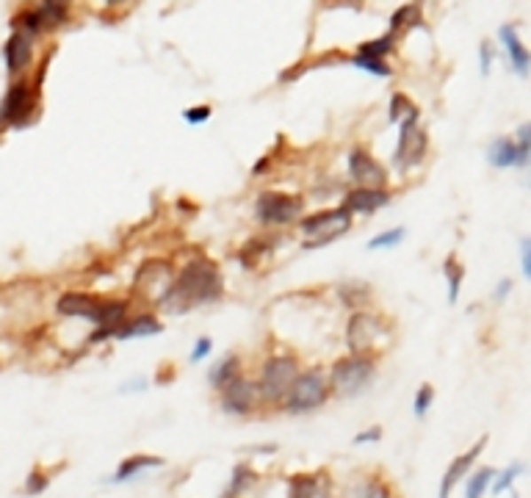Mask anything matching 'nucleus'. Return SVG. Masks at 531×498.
<instances>
[{
	"instance_id": "47",
	"label": "nucleus",
	"mask_w": 531,
	"mask_h": 498,
	"mask_svg": "<svg viewBox=\"0 0 531 498\" xmlns=\"http://www.w3.org/2000/svg\"><path fill=\"white\" fill-rule=\"evenodd\" d=\"M526 167H528V172H531V158H528V164H526Z\"/></svg>"
},
{
	"instance_id": "18",
	"label": "nucleus",
	"mask_w": 531,
	"mask_h": 498,
	"mask_svg": "<svg viewBox=\"0 0 531 498\" xmlns=\"http://www.w3.org/2000/svg\"><path fill=\"white\" fill-rule=\"evenodd\" d=\"M164 330V322L158 319L155 310H142L128 319L111 332V341H136V338H152Z\"/></svg>"
},
{
	"instance_id": "4",
	"label": "nucleus",
	"mask_w": 531,
	"mask_h": 498,
	"mask_svg": "<svg viewBox=\"0 0 531 498\" xmlns=\"http://www.w3.org/2000/svg\"><path fill=\"white\" fill-rule=\"evenodd\" d=\"M387 338H390V324L374 307L355 310V313H349V319H346L343 341H346L349 354H365V357L379 360Z\"/></svg>"
},
{
	"instance_id": "23",
	"label": "nucleus",
	"mask_w": 531,
	"mask_h": 498,
	"mask_svg": "<svg viewBox=\"0 0 531 498\" xmlns=\"http://www.w3.org/2000/svg\"><path fill=\"white\" fill-rule=\"evenodd\" d=\"M238 374H244V360H241V354H236V352H230V354H224V357H219L216 363L211 366V371H207V385L219 393L227 382H233Z\"/></svg>"
},
{
	"instance_id": "35",
	"label": "nucleus",
	"mask_w": 531,
	"mask_h": 498,
	"mask_svg": "<svg viewBox=\"0 0 531 498\" xmlns=\"http://www.w3.org/2000/svg\"><path fill=\"white\" fill-rule=\"evenodd\" d=\"M51 487V473L44 471V468H39V465H34L31 471H28V477H26V482H22V495H42L44 490Z\"/></svg>"
},
{
	"instance_id": "30",
	"label": "nucleus",
	"mask_w": 531,
	"mask_h": 498,
	"mask_svg": "<svg viewBox=\"0 0 531 498\" xmlns=\"http://www.w3.org/2000/svg\"><path fill=\"white\" fill-rule=\"evenodd\" d=\"M415 111H421V108L410 100V95L394 92V95H390V103H387V122L399 128L410 114H415Z\"/></svg>"
},
{
	"instance_id": "43",
	"label": "nucleus",
	"mask_w": 531,
	"mask_h": 498,
	"mask_svg": "<svg viewBox=\"0 0 531 498\" xmlns=\"http://www.w3.org/2000/svg\"><path fill=\"white\" fill-rule=\"evenodd\" d=\"M520 266L526 280H531V238H520Z\"/></svg>"
},
{
	"instance_id": "12",
	"label": "nucleus",
	"mask_w": 531,
	"mask_h": 498,
	"mask_svg": "<svg viewBox=\"0 0 531 498\" xmlns=\"http://www.w3.org/2000/svg\"><path fill=\"white\" fill-rule=\"evenodd\" d=\"M346 172H349L355 189H387V180H390L387 167L365 147L349 150V155H346Z\"/></svg>"
},
{
	"instance_id": "2",
	"label": "nucleus",
	"mask_w": 531,
	"mask_h": 498,
	"mask_svg": "<svg viewBox=\"0 0 531 498\" xmlns=\"http://www.w3.org/2000/svg\"><path fill=\"white\" fill-rule=\"evenodd\" d=\"M302 369H305L302 360H299V354H293V352L266 354L261 369H258V377H255L261 404L263 407H280Z\"/></svg>"
},
{
	"instance_id": "10",
	"label": "nucleus",
	"mask_w": 531,
	"mask_h": 498,
	"mask_svg": "<svg viewBox=\"0 0 531 498\" xmlns=\"http://www.w3.org/2000/svg\"><path fill=\"white\" fill-rule=\"evenodd\" d=\"M172 280H175L172 261H167V258H147L142 266L136 268L130 291H133V297H144L152 307H158V302L167 297Z\"/></svg>"
},
{
	"instance_id": "9",
	"label": "nucleus",
	"mask_w": 531,
	"mask_h": 498,
	"mask_svg": "<svg viewBox=\"0 0 531 498\" xmlns=\"http://www.w3.org/2000/svg\"><path fill=\"white\" fill-rule=\"evenodd\" d=\"M429 152V136L421 128V111L410 114L402 125H399V139H396V150H394V167L407 175L412 169H418L426 161Z\"/></svg>"
},
{
	"instance_id": "25",
	"label": "nucleus",
	"mask_w": 531,
	"mask_h": 498,
	"mask_svg": "<svg viewBox=\"0 0 531 498\" xmlns=\"http://www.w3.org/2000/svg\"><path fill=\"white\" fill-rule=\"evenodd\" d=\"M488 164L496 169H512L520 167V158H518V147L510 136H498V139L490 142L488 147Z\"/></svg>"
},
{
	"instance_id": "37",
	"label": "nucleus",
	"mask_w": 531,
	"mask_h": 498,
	"mask_svg": "<svg viewBox=\"0 0 531 498\" xmlns=\"http://www.w3.org/2000/svg\"><path fill=\"white\" fill-rule=\"evenodd\" d=\"M515 147H518V158H520V167L528 164L531 158V122H520L518 130H515Z\"/></svg>"
},
{
	"instance_id": "17",
	"label": "nucleus",
	"mask_w": 531,
	"mask_h": 498,
	"mask_svg": "<svg viewBox=\"0 0 531 498\" xmlns=\"http://www.w3.org/2000/svg\"><path fill=\"white\" fill-rule=\"evenodd\" d=\"M484 446H488V438H479L468 451H463V455L454 457V460L449 463V468H446V473H443V479H441V493H437V498H451V490L471 473V468H473L476 460L481 457Z\"/></svg>"
},
{
	"instance_id": "33",
	"label": "nucleus",
	"mask_w": 531,
	"mask_h": 498,
	"mask_svg": "<svg viewBox=\"0 0 531 498\" xmlns=\"http://www.w3.org/2000/svg\"><path fill=\"white\" fill-rule=\"evenodd\" d=\"M404 236H407V228H387V230L377 233L374 238H368L365 249H368V253H379V249H394V246H399V244L404 241Z\"/></svg>"
},
{
	"instance_id": "34",
	"label": "nucleus",
	"mask_w": 531,
	"mask_h": 498,
	"mask_svg": "<svg viewBox=\"0 0 531 498\" xmlns=\"http://www.w3.org/2000/svg\"><path fill=\"white\" fill-rule=\"evenodd\" d=\"M349 66L360 73H368L374 78H394V66L390 61H374V58H363V56H349Z\"/></svg>"
},
{
	"instance_id": "45",
	"label": "nucleus",
	"mask_w": 531,
	"mask_h": 498,
	"mask_svg": "<svg viewBox=\"0 0 531 498\" xmlns=\"http://www.w3.org/2000/svg\"><path fill=\"white\" fill-rule=\"evenodd\" d=\"M269 169V155L266 158H261V161L255 164V167H252V177H258V175H263Z\"/></svg>"
},
{
	"instance_id": "42",
	"label": "nucleus",
	"mask_w": 531,
	"mask_h": 498,
	"mask_svg": "<svg viewBox=\"0 0 531 498\" xmlns=\"http://www.w3.org/2000/svg\"><path fill=\"white\" fill-rule=\"evenodd\" d=\"M379 440H382V426L374 424V426L363 429V432H357L352 443H355V446H365V443H379Z\"/></svg>"
},
{
	"instance_id": "11",
	"label": "nucleus",
	"mask_w": 531,
	"mask_h": 498,
	"mask_svg": "<svg viewBox=\"0 0 531 498\" xmlns=\"http://www.w3.org/2000/svg\"><path fill=\"white\" fill-rule=\"evenodd\" d=\"M219 407H222L224 416H233V418H246L252 413H258L263 404H261V393H258L255 379L244 371L233 382H227L219 391Z\"/></svg>"
},
{
	"instance_id": "44",
	"label": "nucleus",
	"mask_w": 531,
	"mask_h": 498,
	"mask_svg": "<svg viewBox=\"0 0 531 498\" xmlns=\"http://www.w3.org/2000/svg\"><path fill=\"white\" fill-rule=\"evenodd\" d=\"M510 291H512V280L504 277V280L496 285V291H493V300H496V302H504L506 297H510Z\"/></svg>"
},
{
	"instance_id": "8",
	"label": "nucleus",
	"mask_w": 531,
	"mask_h": 498,
	"mask_svg": "<svg viewBox=\"0 0 531 498\" xmlns=\"http://www.w3.org/2000/svg\"><path fill=\"white\" fill-rule=\"evenodd\" d=\"M39 105V83L28 78H17L9 83L4 100H0V130L6 128H26Z\"/></svg>"
},
{
	"instance_id": "41",
	"label": "nucleus",
	"mask_w": 531,
	"mask_h": 498,
	"mask_svg": "<svg viewBox=\"0 0 531 498\" xmlns=\"http://www.w3.org/2000/svg\"><path fill=\"white\" fill-rule=\"evenodd\" d=\"M493 58H496L493 42L484 39V42L479 44V70H481V75H490V70H493Z\"/></svg>"
},
{
	"instance_id": "27",
	"label": "nucleus",
	"mask_w": 531,
	"mask_h": 498,
	"mask_svg": "<svg viewBox=\"0 0 531 498\" xmlns=\"http://www.w3.org/2000/svg\"><path fill=\"white\" fill-rule=\"evenodd\" d=\"M396 42H399V36H394L390 31H385L382 36H374V39L360 42L357 51H355V56L374 58V61H387V56L396 53Z\"/></svg>"
},
{
	"instance_id": "40",
	"label": "nucleus",
	"mask_w": 531,
	"mask_h": 498,
	"mask_svg": "<svg viewBox=\"0 0 531 498\" xmlns=\"http://www.w3.org/2000/svg\"><path fill=\"white\" fill-rule=\"evenodd\" d=\"M211 352H214V338L199 335L191 346V363H202L205 357H211Z\"/></svg>"
},
{
	"instance_id": "5",
	"label": "nucleus",
	"mask_w": 531,
	"mask_h": 498,
	"mask_svg": "<svg viewBox=\"0 0 531 498\" xmlns=\"http://www.w3.org/2000/svg\"><path fill=\"white\" fill-rule=\"evenodd\" d=\"M330 382H327V369L324 366H305L299 371L293 388L288 391L280 410L288 416H308L321 410L330 401Z\"/></svg>"
},
{
	"instance_id": "6",
	"label": "nucleus",
	"mask_w": 531,
	"mask_h": 498,
	"mask_svg": "<svg viewBox=\"0 0 531 498\" xmlns=\"http://www.w3.org/2000/svg\"><path fill=\"white\" fill-rule=\"evenodd\" d=\"M352 224L355 219L340 206H335V208H321L316 214H305L299 219L296 230L302 233V249H321L343 238L352 230Z\"/></svg>"
},
{
	"instance_id": "31",
	"label": "nucleus",
	"mask_w": 531,
	"mask_h": 498,
	"mask_svg": "<svg viewBox=\"0 0 531 498\" xmlns=\"http://www.w3.org/2000/svg\"><path fill=\"white\" fill-rule=\"evenodd\" d=\"M443 275H446V283H449V302L454 305L459 300V288H463V280H465V266L459 263L457 255H449L446 263H443Z\"/></svg>"
},
{
	"instance_id": "22",
	"label": "nucleus",
	"mask_w": 531,
	"mask_h": 498,
	"mask_svg": "<svg viewBox=\"0 0 531 498\" xmlns=\"http://www.w3.org/2000/svg\"><path fill=\"white\" fill-rule=\"evenodd\" d=\"M261 482V473L255 471L252 463H236L233 465V473H230V479L222 490V498H244L249 495L252 490L258 487Z\"/></svg>"
},
{
	"instance_id": "13",
	"label": "nucleus",
	"mask_w": 531,
	"mask_h": 498,
	"mask_svg": "<svg viewBox=\"0 0 531 498\" xmlns=\"http://www.w3.org/2000/svg\"><path fill=\"white\" fill-rule=\"evenodd\" d=\"M285 498H335V482L330 471H299L288 477Z\"/></svg>"
},
{
	"instance_id": "21",
	"label": "nucleus",
	"mask_w": 531,
	"mask_h": 498,
	"mask_svg": "<svg viewBox=\"0 0 531 498\" xmlns=\"http://www.w3.org/2000/svg\"><path fill=\"white\" fill-rule=\"evenodd\" d=\"M338 498H394V487L379 473H363L346 485Z\"/></svg>"
},
{
	"instance_id": "46",
	"label": "nucleus",
	"mask_w": 531,
	"mask_h": 498,
	"mask_svg": "<svg viewBox=\"0 0 531 498\" xmlns=\"http://www.w3.org/2000/svg\"><path fill=\"white\" fill-rule=\"evenodd\" d=\"M138 388H147V382L144 379H136V382L125 385V391H138Z\"/></svg>"
},
{
	"instance_id": "26",
	"label": "nucleus",
	"mask_w": 531,
	"mask_h": 498,
	"mask_svg": "<svg viewBox=\"0 0 531 498\" xmlns=\"http://www.w3.org/2000/svg\"><path fill=\"white\" fill-rule=\"evenodd\" d=\"M34 9H36V17L42 22V31L61 28L69 19V14H73V6L64 4V0H42V4H36Z\"/></svg>"
},
{
	"instance_id": "19",
	"label": "nucleus",
	"mask_w": 531,
	"mask_h": 498,
	"mask_svg": "<svg viewBox=\"0 0 531 498\" xmlns=\"http://www.w3.org/2000/svg\"><path fill=\"white\" fill-rule=\"evenodd\" d=\"M498 39H501V44H504L506 58H510L512 73L520 75V78H526V75L531 73V53H528V48L523 44L518 28L512 26V22H506V26L498 28Z\"/></svg>"
},
{
	"instance_id": "14",
	"label": "nucleus",
	"mask_w": 531,
	"mask_h": 498,
	"mask_svg": "<svg viewBox=\"0 0 531 498\" xmlns=\"http://www.w3.org/2000/svg\"><path fill=\"white\" fill-rule=\"evenodd\" d=\"M100 305H103V297H98V293L91 291H64L56 300V313L64 315V319H83V322L98 324Z\"/></svg>"
},
{
	"instance_id": "38",
	"label": "nucleus",
	"mask_w": 531,
	"mask_h": 498,
	"mask_svg": "<svg viewBox=\"0 0 531 498\" xmlns=\"http://www.w3.org/2000/svg\"><path fill=\"white\" fill-rule=\"evenodd\" d=\"M432 404H434V388L429 382H424L418 391H415V399H412V413L418 416V418H424L429 410H432Z\"/></svg>"
},
{
	"instance_id": "39",
	"label": "nucleus",
	"mask_w": 531,
	"mask_h": 498,
	"mask_svg": "<svg viewBox=\"0 0 531 498\" xmlns=\"http://www.w3.org/2000/svg\"><path fill=\"white\" fill-rule=\"evenodd\" d=\"M183 122H189V125H205L207 120L214 117V108L207 105V103H199V105H189L186 111H183Z\"/></svg>"
},
{
	"instance_id": "16",
	"label": "nucleus",
	"mask_w": 531,
	"mask_h": 498,
	"mask_svg": "<svg viewBox=\"0 0 531 498\" xmlns=\"http://www.w3.org/2000/svg\"><path fill=\"white\" fill-rule=\"evenodd\" d=\"M34 61V39L20 34V31H12L9 39L4 42V64H6V73L17 81L28 73V66Z\"/></svg>"
},
{
	"instance_id": "3",
	"label": "nucleus",
	"mask_w": 531,
	"mask_h": 498,
	"mask_svg": "<svg viewBox=\"0 0 531 498\" xmlns=\"http://www.w3.org/2000/svg\"><path fill=\"white\" fill-rule=\"evenodd\" d=\"M379 360L377 357H365V354H343L332 360V366L327 369V382H330V393L335 399H355L365 388H371L377 379Z\"/></svg>"
},
{
	"instance_id": "7",
	"label": "nucleus",
	"mask_w": 531,
	"mask_h": 498,
	"mask_svg": "<svg viewBox=\"0 0 531 498\" xmlns=\"http://www.w3.org/2000/svg\"><path fill=\"white\" fill-rule=\"evenodd\" d=\"M302 216H305V197L299 194L266 189L255 197V219L263 228L283 230V228H291V224H299Z\"/></svg>"
},
{
	"instance_id": "28",
	"label": "nucleus",
	"mask_w": 531,
	"mask_h": 498,
	"mask_svg": "<svg viewBox=\"0 0 531 498\" xmlns=\"http://www.w3.org/2000/svg\"><path fill=\"white\" fill-rule=\"evenodd\" d=\"M421 22H424V9L418 4H404L390 14V28L387 31L394 36H399L402 31H410L415 26H421Z\"/></svg>"
},
{
	"instance_id": "15",
	"label": "nucleus",
	"mask_w": 531,
	"mask_h": 498,
	"mask_svg": "<svg viewBox=\"0 0 531 498\" xmlns=\"http://www.w3.org/2000/svg\"><path fill=\"white\" fill-rule=\"evenodd\" d=\"M390 199H394V191L390 189H349L343 194V202L340 208L349 214L352 219L355 216H371L382 208L390 206Z\"/></svg>"
},
{
	"instance_id": "20",
	"label": "nucleus",
	"mask_w": 531,
	"mask_h": 498,
	"mask_svg": "<svg viewBox=\"0 0 531 498\" xmlns=\"http://www.w3.org/2000/svg\"><path fill=\"white\" fill-rule=\"evenodd\" d=\"M164 465H167L164 457H158V455H144V451H138V455H130V457H125V460L117 463V468H113V473H111V485L130 482V479L138 477V473L155 471V468H164Z\"/></svg>"
},
{
	"instance_id": "24",
	"label": "nucleus",
	"mask_w": 531,
	"mask_h": 498,
	"mask_svg": "<svg viewBox=\"0 0 531 498\" xmlns=\"http://www.w3.org/2000/svg\"><path fill=\"white\" fill-rule=\"evenodd\" d=\"M338 297H340V302H343V307L346 310H368L371 307V302H374V291H371V285L368 283H360V280H349V283H340L338 288Z\"/></svg>"
},
{
	"instance_id": "29",
	"label": "nucleus",
	"mask_w": 531,
	"mask_h": 498,
	"mask_svg": "<svg viewBox=\"0 0 531 498\" xmlns=\"http://www.w3.org/2000/svg\"><path fill=\"white\" fill-rule=\"evenodd\" d=\"M271 253V244L266 241V238H249V241H244L241 244V249L236 253V258H238V263L244 266V268H258L261 266V261L266 258Z\"/></svg>"
},
{
	"instance_id": "36",
	"label": "nucleus",
	"mask_w": 531,
	"mask_h": 498,
	"mask_svg": "<svg viewBox=\"0 0 531 498\" xmlns=\"http://www.w3.org/2000/svg\"><path fill=\"white\" fill-rule=\"evenodd\" d=\"M523 471H526L523 463H512L510 468L496 471V479H493V485H490V493H493V495H501V493H506V490H512L515 479L520 477Z\"/></svg>"
},
{
	"instance_id": "32",
	"label": "nucleus",
	"mask_w": 531,
	"mask_h": 498,
	"mask_svg": "<svg viewBox=\"0 0 531 498\" xmlns=\"http://www.w3.org/2000/svg\"><path fill=\"white\" fill-rule=\"evenodd\" d=\"M496 479V471L493 468H479L468 477V485H465V498H484V493L490 490Z\"/></svg>"
},
{
	"instance_id": "1",
	"label": "nucleus",
	"mask_w": 531,
	"mask_h": 498,
	"mask_svg": "<svg viewBox=\"0 0 531 498\" xmlns=\"http://www.w3.org/2000/svg\"><path fill=\"white\" fill-rule=\"evenodd\" d=\"M224 297V277L216 261L194 255L175 271V280L167 291V297L158 302L155 310L180 315L199 305H214Z\"/></svg>"
}]
</instances>
